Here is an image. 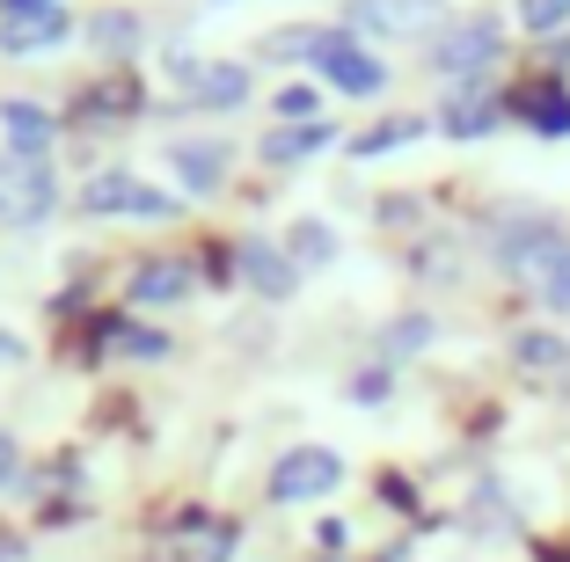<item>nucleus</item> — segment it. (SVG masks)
Masks as SVG:
<instances>
[{
	"label": "nucleus",
	"mask_w": 570,
	"mask_h": 562,
	"mask_svg": "<svg viewBox=\"0 0 570 562\" xmlns=\"http://www.w3.org/2000/svg\"><path fill=\"white\" fill-rule=\"evenodd\" d=\"M81 213H96V219H168L176 198L154 190V183H139L132 168H96V176L81 183Z\"/></svg>",
	"instance_id": "f257e3e1"
},
{
	"label": "nucleus",
	"mask_w": 570,
	"mask_h": 562,
	"mask_svg": "<svg viewBox=\"0 0 570 562\" xmlns=\"http://www.w3.org/2000/svg\"><path fill=\"white\" fill-rule=\"evenodd\" d=\"M161 67H168V81L184 88L198 110H242V102H249V67H227V59H190V51H168Z\"/></svg>",
	"instance_id": "f03ea898"
},
{
	"label": "nucleus",
	"mask_w": 570,
	"mask_h": 562,
	"mask_svg": "<svg viewBox=\"0 0 570 562\" xmlns=\"http://www.w3.org/2000/svg\"><path fill=\"white\" fill-rule=\"evenodd\" d=\"M51 205H59V176L45 161H0V219L8 227H45Z\"/></svg>",
	"instance_id": "7ed1b4c3"
},
{
	"label": "nucleus",
	"mask_w": 570,
	"mask_h": 562,
	"mask_svg": "<svg viewBox=\"0 0 570 562\" xmlns=\"http://www.w3.org/2000/svg\"><path fill=\"white\" fill-rule=\"evenodd\" d=\"M315 73L330 88H344V96H381V88H387V67L358 45L352 30H344V22H330V37H322V51H315Z\"/></svg>",
	"instance_id": "20e7f679"
},
{
	"label": "nucleus",
	"mask_w": 570,
	"mask_h": 562,
	"mask_svg": "<svg viewBox=\"0 0 570 562\" xmlns=\"http://www.w3.org/2000/svg\"><path fill=\"white\" fill-rule=\"evenodd\" d=\"M344 482V461L330 446H293L278 467H271V504H315Z\"/></svg>",
	"instance_id": "39448f33"
},
{
	"label": "nucleus",
	"mask_w": 570,
	"mask_h": 562,
	"mask_svg": "<svg viewBox=\"0 0 570 562\" xmlns=\"http://www.w3.org/2000/svg\"><path fill=\"white\" fill-rule=\"evenodd\" d=\"M498 51H504V30L490 16H475V22H453V30L439 37L432 67L446 73V81H469V73H490V67H498Z\"/></svg>",
	"instance_id": "423d86ee"
},
{
	"label": "nucleus",
	"mask_w": 570,
	"mask_h": 562,
	"mask_svg": "<svg viewBox=\"0 0 570 562\" xmlns=\"http://www.w3.org/2000/svg\"><path fill=\"white\" fill-rule=\"evenodd\" d=\"M446 16V0H352L344 8V30L352 37H417Z\"/></svg>",
	"instance_id": "0eeeda50"
},
{
	"label": "nucleus",
	"mask_w": 570,
	"mask_h": 562,
	"mask_svg": "<svg viewBox=\"0 0 570 562\" xmlns=\"http://www.w3.org/2000/svg\"><path fill=\"white\" fill-rule=\"evenodd\" d=\"M563 234L549 227V219H527V227H504V241H498V264L512 270V278H527V285H541L556 270V256H563Z\"/></svg>",
	"instance_id": "6e6552de"
},
{
	"label": "nucleus",
	"mask_w": 570,
	"mask_h": 562,
	"mask_svg": "<svg viewBox=\"0 0 570 562\" xmlns=\"http://www.w3.org/2000/svg\"><path fill=\"white\" fill-rule=\"evenodd\" d=\"M235 264H242V285H256L264 299H293V293H301V264H293L278 241H264V234H249V241H242Z\"/></svg>",
	"instance_id": "1a4fd4ad"
},
{
	"label": "nucleus",
	"mask_w": 570,
	"mask_h": 562,
	"mask_svg": "<svg viewBox=\"0 0 570 562\" xmlns=\"http://www.w3.org/2000/svg\"><path fill=\"white\" fill-rule=\"evenodd\" d=\"M168 161H176V176H184L190 198H213L219 183H227V147H213V139H176Z\"/></svg>",
	"instance_id": "9d476101"
},
{
	"label": "nucleus",
	"mask_w": 570,
	"mask_h": 562,
	"mask_svg": "<svg viewBox=\"0 0 570 562\" xmlns=\"http://www.w3.org/2000/svg\"><path fill=\"white\" fill-rule=\"evenodd\" d=\"M0 132H8V147H16L22 161H45L51 132H59V117H51L45 102H0Z\"/></svg>",
	"instance_id": "9b49d317"
},
{
	"label": "nucleus",
	"mask_w": 570,
	"mask_h": 562,
	"mask_svg": "<svg viewBox=\"0 0 570 562\" xmlns=\"http://www.w3.org/2000/svg\"><path fill=\"white\" fill-rule=\"evenodd\" d=\"M184 293H190V264H176V256H154V264H139L132 285H125V299H132V307H176Z\"/></svg>",
	"instance_id": "f8f14e48"
},
{
	"label": "nucleus",
	"mask_w": 570,
	"mask_h": 562,
	"mask_svg": "<svg viewBox=\"0 0 570 562\" xmlns=\"http://www.w3.org/2000/svg\"><path fill=\"white\" fill-rule=\"evenodd\" d=\"M330 139H336L330 117H307V125H278V132H264V147H256V154H264V168H301L307 154H322Z\"/></svg>",
	"instance_id": "ddd939ff"
},
{
	"label": "nucleus",
	"mask_w": 570,
	"mask_h": 562,
	"mask_svg": "<svg viewBox=\"0 0 570 562\" xmlns=\"http://www.w3.org/2000/svg\"><path fill=\"white\" fill-rule=\"evenodd\" d=\"M67 8H51V16H22V22H0V51H16V59H37V51L67 45Z\"/></svg>",
	"instance_id": "4468645a"
},
{
	"label": "nucleus",
	"mask_w": 570,
	"mask_h": 562,
	"mask_svg": "<svg viewBox=\"0 0 570 562\" xmlns=\"http://www.w3.org/2000/svg\"><path fill=\"white\" fill-rule=\"evenodd\" d=\"M520 117L534 125L541 139H570V88L563 81H534L520 96Z\"/></svg>",
	"instance_id": "2eb2a0df"
},
{
	"label": "nucleus",
	"mask_w": 570,
	"mask_h": 562,
	"mask_svg": "<svg viewBox=\"0 0 570 562\" xmlns=\"http://www.w3.org/2000/svg\"><path fill=\"white\" fill-rule=\"evenodd\" d=\"M498 96H453L446 102V117H439V132H453V139H483V132H498Z\"/></svg>",
	"instance_id": "dca6fc26"
},
{
	"label": "nucleus",
	"mask_w": 570,
	"mask_h": 562,
	"mask_svg": "<svg viewBox=\"0 0 570 562\" xmlns=\"http://www.w3.org/2000/svg\"><path fill=\"white\" fill-rule=\"evenodd\" d=\"M512 358H520L527 373H563L570 344H563V336H549V329H527V336H512Z\"/></svg>",
	"instance_id": "f3484780"
},
{
	"label": "nucleus",
	"mask_w": 570,
	"mask_h": 562,
	"mask_svg": "<svg viewBox=\"0 0 570 562\" xmlns=\"http://www.w3.org/2000/svg\"><path fill=\"white\" fill-rule=\"evenodd\" d=\"M285 256H293L301 270H315V264H330V256H336V234L322 227V219H301V227H293V241H285Z\"/></svg>",
	"instance_id": "a211bd4d"
},
{
	"label": "nucleus",
	"mask_w": 570,
	"mask_h": 562,
	"mask_svg": "<svg viewBox=\"0 0 570 562\" xmlns=\"http://www.w3.org/2000/svg\"><path fill=\"white\" fill-rule=\"evenodd\" d=\"M403 139H424V117H387V125L352 139V154H387V147H403Z\"/></svg>",
	"instance_id": "6ab92c4d"
},
{
	"label": "nucleus",
	"mask_w": 570,
	"mask_h": 562,
	"mask_svg": "<svg viewBox=\"0 0 570 562\" xmlns=\"http://www.w3.org/2000/svg\"><path fill=\"white\" fill-rule=\"evenodd\" d=\"M88 37H96L110 59H125V51L139 45V22H132V16H96V22H88Z\"/></svg>",
	"instance_id": "aec40b11"
},
{
	"label": "nucleus",
	"mask_w": 570,
	"mask_h": 562,
	"mask_svg": "<svg viewBox=\"0 0 570 562\" xmlns=\"http://www.w3.org/2000/svg\"><path fill=\"white\" fill-rule=\"evenodd\" d=\"M520 22H527L534 37H556V30L570 22V0H520Z\"/></svg>",
	"instance_id": "412c9836"
},
{
	"label": "nucleus",
	"mask_w": 570,
	"mask_h": 562,
	"mask_svg": "<svg viewBox=\"0 0 570 562\" xmlns=\"http://www.w3.org/2000/svg\"><path fill=\"white\" fill-rule=\"evenodd\" d=\"M424 344H432V322L424 315H403L387 329V358H410V351H424Z\"/></svg>",
	"instance_id": "4be33fe9"
},
{
	"label": "nucleus",
	"mask_w": 570,
	"mask_h": 562,
	"mask_svg": "<svg viewBox=\"0 0 570 562\" xmlns=\"http://www.w3.org/2000/svg\"><path fill=\"white\" fill-rule=\"evenodd\" d=\"M278 117H285V125H307V117H322V88H315V81L285 88V96H278Z\"/></svg>",
	"instance_id": "5701e85b"
},
{
	"label": "nucleus",
	"mask_w": 570,
	"mask_h": 562,
	"mask_svg": "<svg viewBox=\"0 0 570 562\" xmlns=\"http://www.w3.org/2000/svg\"><path fill=\"white\" fill-rule=\"evenodd\" d=\"M534 293H541V299H549L556 315H570V248H563V256H556V270H549V278H541V285H534Z\"/></svg>",
	"instance_id": "b1692460"
},
{
	"label": "nucleus",
	"mask_w": 570,
	"mask_h": 562,
	"mask_svg": "<svg viewBox=\"0 0 570 562\" xmlns=\"http://www.w3.org/2000/svg\"><path fill=\"white\" fill-rule=\"evenodd\" d=\"M110 344H118V351H132V358H161V351H168V336H154V329H110Z\"/></svg>",
	"instance_id": "393cba45"
},
{
	"label": "nucleus",
	"mask_w": 570,
	"mask_h": 562,
	"mask_svg": "<svg viewBox=\"0 0 570 562\" xmlns=\"http://www.w3.org/2000/svg\"><path fill=\"white\" fill-rule=\"evenodd\" d=\"M59 0H0V22H22V16H51Z\"/></svg>",
	"instance_id": "a878e982"
},
{
	"label": "nucleus",
	"mask_w": 570,
	"mask_h": 562,
	"mask_svg": "<svg viewBox=\"0 0 570 562\" xmlns=\"http://www.w3.org/2000/svg\"><path fill=\"white\" fill-rule=\"evenodd\" d=\"M387 395V373H381V365H373V373H358V381H352V402H381Z\"/></svg>",
	"instance_id": "bb28decb"
},
{
	"label": "nucleus",
	"mask_w": 570,
	"mask_h": 562,
	"mask_svg": "<svg viewBox=\"0 0 570 562\" xmlns=\"http://www.w3.org/2000/svg\"><path fill=\"white\" fill-rule=\"evenodd\" d=\"M22 475V453H16V438H8V431H0V490H8V482Z\"/></svg>",
	"instance_id": "cd10ccee"
},
{
	"label": "nucleus",
	"mask_w": 570,
	"mask_h": 562,
	"mask_svg": "<svg viewBox=\"0 0 570 562\" xmlns=\"http://www.w3.org/2000/svg\"><path fill=\"white\" fill-rule=\"evenodd\" d=\"M0 562H22V548H8V541H0Z\"/></svg>",
	"instance_id": "c85d7f7f"
},
{
	"label": "nucleus",
	"mask_w": 570,
	"mask_h": 562,
	"mask_svg": "<svg viewBox=\"0 0 570 562\" xmlns=\"http://www.w3.org/2000/svg\"><path fill=\"white\" fill-rule=\"evenodd\" d=\"M556 59H563V67H570V37H563V45H556Z\"/></svg>",
	"instance_id": "c756f323"
}]
</instances>
